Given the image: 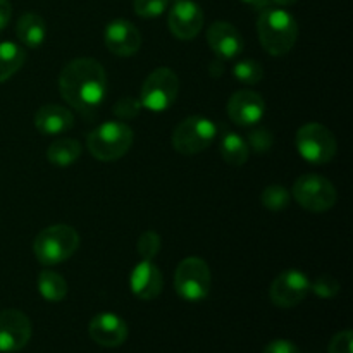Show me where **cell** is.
<instances>
[{"label": "cell", "instance_id": "obj_1", "mask_svg": "<svg viewBox=\"0 0 353 353\" xmlns=\"http://www.w3.org/2000/svg\"><path fill=\"white\" fill-rule=\"evenodd\" d=\"M59 90L69 105L88 117L105 99L107 72L95 59H74L61 71Z\"/></svg>", "mask_w": 353, "mask_h": 353}, {"label": "cell", "instance_id": "obj_2", "mask_svg": "<svg viewBox=\"0 0 353 353\" xmlns=\"http://www.w3.org/2000/svg\"><path fill=\"white\" fill-rule=\"evenodd\" d=\"M257 33L269 55L281 57L293 48L299 38V24L295 17L279 7L261 10L257 19Z\"/></svg>", "mask_w": 353, "mask_h": 353}, {"label": "cell", "instance_id": "obj_3", "mask_svg": "<svg viewBox=\"0 0 353 353\" xmlns=\"http://www.w3.org/2000/svg\"><path fill=\"white\" fill-rule=\"evenodd\" d=\"M78 247V231L68 224H54L45 228L33 241L34 257L43 265L62 264L74 255Z\"/></svg>", "mask_w": 353, "mask_h": 353}, {"label": "cell", "instance_id": "obj_4", "mask_svg": "<svg viewBox=\"0 0 353 353\" xmlns=\"http://www.w3.org/2000/svg\"><path fill=\"white\" fill-rule=\"evenodd\" d=\"M134 140L133 130L126 123L107 121L97 126L86 138L88 152L102 162H112L123 157Z\"/></svg>", "mask_w": 353, "mask_h": 353}, {"label": "cell", "instance_id": "obj_5", "mask_svg": "<svg viewBox=\"0 0 353 353\" xmlns=\"http://www.w3.org/2000/svg\"><path fill=\"white\" fill-rule=\"evenodd\" d=\"M295 145L303 161L310 164H327L336 155V138L324 124H303L295 137Z\"/></svg>", "mask_w": 353, "mask_h": 353}, {"label": "cell", "instance_id": "obj_6", "mask_svg": "<svg viewBox=\"0 0 353 353\" xmlns=\"http://www.w3.org/2000/svg\"><path fill=\"white\" fill-rule=\"evenodd\" d=\"M212 286V276L207 262L200 257H186L174 272L176 293L186 302H200Z\"/></svg>", "mask_w": 353, "mask_h": 353}, {"label": "cell", "instance_id": "obj_7", "mask_svg": "<svg viewBox=\"0 0 353 353\" xmlns=\"http://www.w3.org/2000/svg\"><path fill=\"white\" fill-rule=\"evenodd\" d=\"M178 92V74L169 68H157L141 85L140 103L152 112H164L176 102Z\"/></svg>", "mask_w": 353, "mask_h": 353}, {"label": "cell", "instance_id": "obj_8", "mask_svg": "<svg viewBox=\"0 0 353 353\" xmlns=\"http://www.w3.org/2000/svg\"><path fill=\"white\" fill-rule=\"evenodd\" d=\"M217 128L210 119L192 116L183 119L172 131V147L183 155H195L210 147L216 140Z\"/></svg>", "mask_w": 353, "mask_h": 353}, {"label": "cell", "instance_id": "obj_9", "mask_svg": "<svg viewBox=\"0 0 353 353\" xmlns=\"http://www.w3.org/2000/svg\"><path fill=\"white\" fill-rule=\"evenodd\" d=\"M292 196L310 212H326L338 200L336 188L321 174H303L295 181Z\"/></svg>", "mask_w": 353, "mask_h": 353}, {"label": "cell", "instance_id": "obj_10", "mask_svg": "<svg viewBox=\"0 0 353 353\" xmlns=\"http://www.w3.org/2000/svg\"><path fill=\"white\" fill-rule=\"evenodd\" d=\"M310 293V279L299 269L283 271L269 288L271 302L279 309H293Z\"/></svg>", "mask_w": 353, "mask_h": 353}, {"label": "cell", "instance_id": "obj_11", "mask_svg": "<svg viewBox=\"0 0 353 353\" xmlns=\"http://www.w3.org/2000/svg\"><path fill=\"white\" fill-rule=\"evenodd\" d=\"M31 321L21 310L9 309L0 312V352H19L31 338Z\"/></svg>", "mask_w": 353, "mask_h": 353}, {"label": "cell", "instance_id": "obj_12", "mask_svg": "<svg viewBox=\"0 0 353 353\" xmlns=\"http://www.w3.org/2000/svg\"><path fill=\"white\" fill-rule=\"evenodd\" d=\"M103 41L110 54L117 57H131L141 47V34L138 28L128 19H114L103 30Z\"/></svg>", "mask_w": 353, "mask_h": 353}, {"label": "cell", "instance_id": "obj_13", "mask_svg": "<svg viewBox=\"0 0 353 353\" xmlns=\"http://www.w3.org/2000/svg\"><path fill=\"white\" fill-rule=\"evenodd\" d=\"M169 30L179 40H193L202 31L203 10L193 0H176L169 12Z\"/></svg>", "mask_w": 353, "mask_h": 353}, {"label": "cell", "instance_id": "obj_14", "mask_svg": "<svg viewBox=\"0 0 353 353\" xmlns=\"http://www.w3.org/2000/svg\"><path fill=\"white\" fill-rule=\"evenodd\" d=\"M265 102L257 92L238 90L228 100V116L238 126H254L264 117Z\"/></svg>", "mask_w": 353, "mask_h": 353}, {"label": "cell", "instance_id": "obj_15", "mask_svg": "<svg viewBox=\"0 0 353 353\" xmlns=\"http://www.w3.org/2000/svg\"><path fill=\"white\" fill-rule=\"evenodd\" d=\"M88 334L100 347L116 348L128 340V324L116 314L100 312L90 321Z\"/></svg>", "mask_w": 353, "mask_h": 353}, {"label": "cell", "instance_id": "obj_16", "mask_svg": "<svg viewBox=\"0 0 353 353\" xmlns=\"http://www.w3.org/2000/svg\"><path fill=\"white\" fill-rule=\"evenodd\" d=\"M207 41L214 54L223 61L238 57L245 47L240 31L226 21H217V23L210 24L209 31H207Z\"/></svg>", "mask_w": 353, "mask_h": 353}, {"label": "cell", "instance_id": "obj_17", "mask_svg": "<svg viewBox=\"0 0 353 353\" xmlns=\"http://www.w3.org/2000/svg\"><path fill=\"white\" fill-rule=\"evenodd\" d=\"M162 272L152 261H141L131 269L130 288L140 300H155L162 292Z\"/></svg>", "mask_w": 353, "mask_h": 353}, {"label": "cell", "instance_id": "obj_18", "mask_svg": "<svg viewBox=\"0 0 353 353\" xmlns=\"http://www.w3.org/2000/svg\"><path fill=\"white\" fill-rule=\"evenodd\" d=\"M74 126V116L71 110L59 103H48L40 107L34 114V128L41 134H61Z\"/></svg>", "mask_w": 353, "mask_h": 353}, {"label": "cell", "instance_id": "obj_19", "mask_svg": "<svg viewBox=\"0 0 353 353\" xmlns=\"http://www.w3.org/2000/svg\"><path fill=\"white\" fill-rule=\"evenodd\" d=\"M16 34L28 48H37L47 38V23L37 12H26L19 17L16 26Z\"/></svg>", "mask_w": 353, "mask_h": 353}, {"label": "cell", "instance_id": "obj_20", "mask_svg": "<svg viewBox=\"0 0 353 353\" xmlns=\"http://www.w3.org/2000/svg\"><path fill=\"white\" fill-rule=\"evenodd\" d=\"M79 157H81V143L72 138H59L47 148L48 162L59 168H68Z\"/></svg>", "mask_w": 353, "mask_h": 353}, {"label": "cell", "instance_id": "obj_21", "mask_svg": "<svg viewBox=\"0 0 353 353\" xmlns=\"http://www.w3.org/2000/svg\"><path fill=\"white\" fill-rule=\"evenodd\" d=\"M26 61V52L21 45L12 41H2L0 43V83L12 78Z\"/></svg>", "mask_w": 353, "mask_h": 353}, {"label": "cell", "instance_id": "obj_22", "mask_svg": "<svg viewBox=\"0 0 353 353\" xmlns=\"http://www.w3.org/2000/svg\"><path fill=\"white\" fill-rule=\"evenodd\" d=\"M38 292L47 302H62L68 295V281L55 271H43L38 274Z\"/></svg>", "mask_w": 353, "mask_h": 353}, {"label": "cell", "instance_id": "obj_23", "mask_svg": "<svg viewBox=\"0 0 353 353\" xmlns=\"http://www.w3.org/2000/svg\"><path fill=\"white\" fill-rule=\"evenodd\" d=\"M219 147L224 162H228L230 165H243L245 162L248 161L250 148H248L247 141H245L238 133L230 131V133L224 134V137L221 138Z\"/></svg>", "mask_w": 353, "mask_h": 353}, {"label": "cell", "instance_id": "obj_24", "mask_svg": "<svg viewBox=\"0 0 353 353\" xmlns=\"http://www.w3.org/2000/svg\"><path fill=\"white\" fill-rule=\"evenodd\" d=\"M261 202L268 210L279 212V210L288 209L290 202H292V193L288 192V188L281 185L265 186L261 195Z\"/></svg>", "mask_w": 353, "mask_h": 353}, {"label": "cell", "instance_id": "obj_25", "mask_svg": "<svg viewBox=\"0 0 353 353\" xmlns=\"http://www.w3.org/2000/svg\"><path fill=\"white\" fill-rule=\"evenodd\" d=\"M233 74L238 81L245 83V85H257L264 78V68H262L261 62L245 59V61H240L234 65Z\"/></svg>", "mask_w": 353, "mask_h": 353}, {"label": "cell", "instance_id": "obj_26", "mask_svg": "<svg viewBox=\"0 0 353 353\" xmlns=\"http://www.w3.org/2000/svg\"><path fill=\"white\" fill-rule=\"evenodd\" d=\"M161 236L155 231H145L138 238V254L143 261H154L159 252H161Z\"/></svg>", "mask_w": 353, "mask_h": 353}, {"label": "cell", "instance_id": "obj_27", "mask_svg": "<svg viewBox=\"0 0 353 353\" xmlns=\"http://www.w3.org/2000/svg\"><path fill=\"white\" fill-rule=\"evenodd\" d=\"M169 3H171V0H134L133 9L140 17L154 19L168 9Z\"/></svg>", "mask_w": 353, "mask_h": 353}, {"label": "cell", "instance_id": "obj_28", "mask_svg": "<svg viewBox=\"0 0 353 353\" xmlns=\"http://www.w3.org/2000/svg\"><path fill=\"white\" fill-rule=\"evenodd\" d=\"M310 292H314L321 299H333L340 293V283L330 274L319 276L317 279L310 281Z\"/></svg>", "mask_w": 353, "mask_h": 353}, {"label": "cell", "instance_id": "obj_29", "mask_svg": "<svg viewBox=\"0 0 353 353\" xmlns=\"http://www.w3.org/2000/svg\"><path fill=\"white\" fill-rule=\"evenodd\" d=\"M247 145L248 148H252L257 154H264V152L271 150V147L274 145V137L265 128H257V130H252L248 133Z\"/></svg>", "mask_w": 353, "mask_h": 353}, {"label": "cell", "instance_id": "obj_30", "mask_svg": "<svg viewBox=\"0 0 353 353\" xmlns=\"http://www.w3.org/2000/svg\"><path fill=\"white\" fill-rule=\"evenodd\" d=\"M352 343H353L352 331L350 330L340 331V333H336L333 338H331L327 352L330 353H353Z\"/></svg>", "mask_w": 353, "mask_h": 353}, {"label": "cell", "instance_id": "obj_31", "mask_svg": "<svg viewBox=\"0 0 353 353\" xmlns=\"http://www.w3.org/2000/svg\"><path fill=\"white\" fill-rule=\"evenodd\" d=\"M140 107L141 103L138 102V100L131 99V97H124L123 100H119V102L116 103L114 112H116L119 117H123V119H130V117L137 116Z\"/></svg>", "mask_w": 353, "mask_h": 353}, {"label": "cell", "instance_id": "obj_32", "mask_svg": "<svg viewBox=\"0 0 353 353\" xmlns=\"http://www.w3.org/2000/svg\"><path fill=\"white\" fill-rule=\"evenodd\" d=\"M262 353H300L299 347L288 340H274L269 345H265Z\"/></svg>", "mask_w": 353, "mask_h": 353}, {"label": "cell", "instance_id": "obj_33", "mask_svg": "<svg viewBox=\"0 0 353 353\" xmlns=\"http://www.w3.org/2000/svg\"><path fill=\"white\" fill-rule=\"evenodd\" d=\"M10 16H12V7L9 0H0V31L6 30L9 24Z\"/></svg>", "mask_w": 353, "mask_h": 353}, {"label": "cell", "instance_id": "obj_34", "mask_svg": "<svg viewBox=\"0 0 353 353\" xmlns=\"http://www.w3.org/2000/svg\"><path fill=\"white\" fill-rule=\"evenodd\" d=\"M241 2L247 3V6H250L255 10H264L271 6V0H241Z\"/></svg>", "mask_w": 353, "mask_h": 353}, {"label": "cell", "instance_id": "obj_35", "mask_svg": "<svg viewBox=\"0 0 353 353\" xmlns=\"http://www.w3.org/2000/svg\"><path fill=\"white\" fill-rule=\"evenodd\" d=\"M271 2L278 3V6H292V3H295L296 0H271Z\"/></svg>", "mask_w": 353, "mask_h": 353}]
</instances>
